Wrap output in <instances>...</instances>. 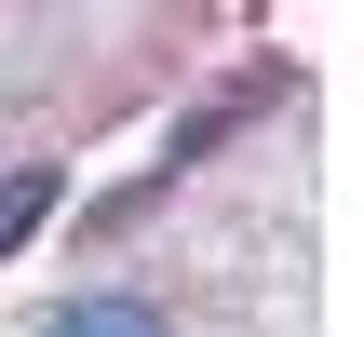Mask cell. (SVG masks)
I'll use <instances>...</instances> for the list:
<instances>
[{"label": "cell", "instance_id": "6da1fadb", "mask_svg": "<svg viewBox=\"0 0 364 337\" xmlns=\"http://www.w3.org/2000/svg\"><path fill=\"white\" fill-rule=\"evenodd\" d=\"M41 337H162V311H149V297H68Z\"/></svg>", "mask_w": 364, "mask_h": 337}, {"label": "cell", "instance_id": "7a4b0ae2", "mask_svg": "<svg viewBox=\"0 0 364 337\" xmlns=\"http://www.w3.org/2000/svg\"><path fill=\"white\" fill-rule=\"evenodd\" d=\"M41 216H54V176H41V162H27V176H0V257H14Z\"/></svg>", "mask_w": 364, "mask_h": 337}]
</instances>
